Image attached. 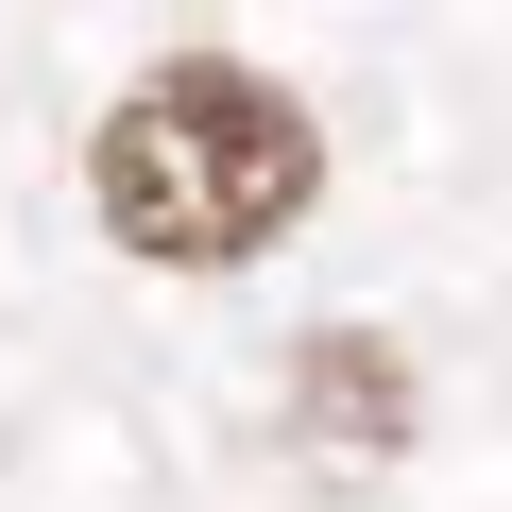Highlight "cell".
Listing matches in <instances>:
<instances>
[{
  "instance_id": "1",
  "label": "cell",
  "mask_w": 512,
  "mask_h": 512,
  "mask_svg": "<svg viewBox=\"0 0 512 512\" xmlns=\"http://www.w3.org/2000/svg\"><path fill=\"white\" fill-rule=\"evenodd\" d=\"M86 205L120 256H154V274H239V256H274L308 205H325V120L239 69V52H171L103 103L86 137Z\"/></svg>"
},
{
  "instance_id": "2",
  "label": "cell",
  "mask_w": 512,
  "mask_h": 512,
  "mask_svg": "<svg viewBox=\"0 0 512 512\" xmlns=\"http://www.w3.org/2000/svg\"><path fill=\"white\" fill-rule=\"evenodd\" d=\"M291 427H308L325 461H393V444H410V359H393L376 325H325V342L291 359Z\"/></svg>"
}]
</instances>
